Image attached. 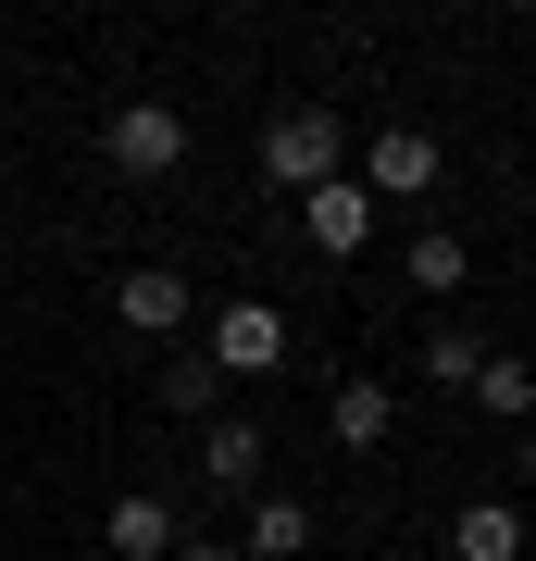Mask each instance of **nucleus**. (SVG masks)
I'll use <instances>...</instances> for the list:
<instances>
[{"mask_svg": "<svg viewBox=\"0 0 536 561\" xmlns=\"http://www.w3.org/2000/svg\"><path fill=\"white\" fill-rule=\"evenodd\" d=\"M287 312L275 300H213V324H199V362H213L225 387H262V375H287Z\"/></svg>", "mask_w": 536, "mask_h": 561, "instance_id": "f257e3e1", "label": "nucleus"}, {"mask_svg": "<svg viewBox=\"0 0 536 561\" xmlns=\"http://www.w3.org/2000/svg\"><path fill=\"white\" fill-rule=\"evenodd\" d=\"M262 175H275L287 201H312L324 175H350L338 162V101H287L275 125H262Z\"/></svg>", "mask_w": 536, "mask_h": 561, "instance_id": "f03ea898", "label": "nucleus"}, {"mask_svg": "<svg viewBox=\"0 0 536 561\" xmlns=\"http://www.w3.org/2000/svg\"><path fill=\"white\" fill-rule=\"evenodd\" d=\"M100 150H113V175L162 187V175L187 162V113H175V101H150V88H138V101H113V125H100Z\"/></svg>", "mask_w": 536, "mask_h": 561, "instance_id": "7ed1b4c3", "label": "nucleus"}, {"mask_svg": "<svg viewBox=\"0 0 536 561\" xmlns=\"http://www.w3.org/2000/svg\"><path fill=\"white\" fill-rule=\"evenodd\" d=\"M187 312H199V287L175 275V262H125V287H113V324L138 350H162V337H187Z\"/></svg>", "mask_w": 536, "mask_h": 561, "instance_id": "20e7f679", "label": "nucleus"}, {"mask_svg": "<svg viewBox=\"0 0 536 561\" xmlns=\"http://www.w3.org/2000/svg\"><path fill=\"white\" fill-rule=\"evenodd\" d=\"M100 549H113V561H175L187 524H175V500H162V486H125V500L100 512Z\"/></svg>", "mask_w": 536, "mask_h": 561, "instance_id": "39448f33", "label": "nucleus"}, {"mask_svg": "<svg viewBox=\"0 0 536 561\" xmlns=\"http://www.w3.org/2000/svg\"><path fill=\"white\" fill-rule=\"evenodd\" d=\"M362 187H375V201H424V187H437V125H375Z\"/></svg>", "mask_w": 536, "mask_h": 561, "instance_id": "423d86ee", "label": "nucleus"}, {"mask_svg": "<svg viewBox=\"0 0 536 561\" xmlns=\"http://www.w3.org/2000/svg\"><path fill=\"white\" fill-rule=\"evenodd\" d=\"M299 238H312L324 262H350L362 238H375V187H362V175H324L312 201H299Z\"/></svg>", "mask_w": 536, "mask_h": 561, "instance_id": "0eeeda50", "label": "nucleus"}, {"mask_svg": "<svg viewBox=\"0 0 536 561\" xmlns=\"http://www.w3.org/2000/svg\"><path fill=\"white\" fill-rule=\"evenodd\" d=\"M199 486H225V500L262 486V424L250 412H213V424H199Z\"/></svg>", "mask_w": 536, "mask_h": 561, "instance_id": "6e6552de", "label": "nucleus"}, {"mask_svg": "<svg viewBox=\"0 0 536 561\" xmlns=\"http://www.w3.org/2000/svg\"><path fill=\"white\" fill-rule=\"evenodd\" d=\"M449 561H524V512L512 500H461L449 512Z\"/></svg>", "mask_w": 536, "mask_h": 561, "instance_id": "1a4fd4ad", "label": "nucleus"}, {"mask_svg": "<svg viewBox=\"0 0 536 561\" xmlns=\"http://www.w3.org/2000/svg\"><path fill=\"white\" fill-rule=\"evenodd\" d=\"M324 424H338V449H387V437H399V400H387L375 375H350L338 400H324Z\"/></svg>", "mask_w": 536, "mask_h": 561, "instance_id": "9d476101", "label": "nucleus"}, {"mask_svg": "<svg viewBox=\"0 0 536 561\" xmlns=\"http://www.w3.org/2000/svg\"><path fill=\"white\" fill-rule=\"evenodd\" d=\"M299 549H312V512L299 500H250L238 512V561H299Z\"/></svg>", "mask_w": 536, "mask_h": 561, "instance_id": "9b49d317", "label": "nucleus"}, {"mask_svg": "<svg viewBox=\"0 0 536 561\" xmlns=\"http://www.w3.org/2000/svg\"><path fill=\"white\" fill-rule=\"evenodd\" d=\"M399 275H412V300H461V275H475V250H461L449 225H424V238L399 250Z\"/></svg>", "mask_w": 536, "mask_h": 561, "instance_id": "f8f14e48", "label": "nucleus"}, {"mask_svg": "<svg viewBox=\"0 0 536 561\" xmlns=\"http://www.w3.org/2000/svg\"><path fill=\"white\" fill-rule=\"evenodd\" d=\"M475 375H487V337H475V324H424V387H461V400H475Z\"/></svg>", "mask_w": 536, "mask_h": 561, "instance_id": "ddd939ff", "label": "nucleus"}, {"mask_svg": "<svg viewBox=\"0 0 536 561\" xmlns=\"http://www.w3.org/2000/svg\"><path fill=\"white\" fill-rule=\"evenodd\" d=\"M475 412H499V424H536V362L487 350V375H475Z\"/></svg>", "mask_w": 536, "mask_h": 561, "instance_id": "4468645a", "label": "nucleus"}, {"mask_svg": "<svg viewBox=\"0 0 536 561\" xmlns=\"http://www.w3.org/2000/svg\"><path fill=\"white\" fill-rule=\"evenodd\" d=\"M162 412L213 424V412H225V375H213V362H199V350H175V362H162Z\"/></svg>", "mask_w": 536, "mask_h": 561, "instance_id": "2eb2a0df", "label": "nucleus"}, {"mask_svg": "<svg viewBox=\"0 0 536 561\" xmlns=\"http://www.w3.org/2000/svg\"><path fill=\"white\" fill-rule=\"evenodd\" d=\"M175 561H238V537H187V549H175Z\"/></svg>", "mask_w": 536, "mask_h": 561, "instance_id": "dca6fc26", "label": "nucleus"}, {"mask_svg": "<svg viewBox=\"0 0 536 561\" xmlns=\"http://www.w3.org/2000/svg\"><path fill=\"white\" fill-rule=\"evenodd\" d=\"M524 486H536V424H524Z\"/></svg>", "mask_w": 536, "mask_h": 561, "instance_id": "f3484780", "label": "nucleus"}]
</instances>
